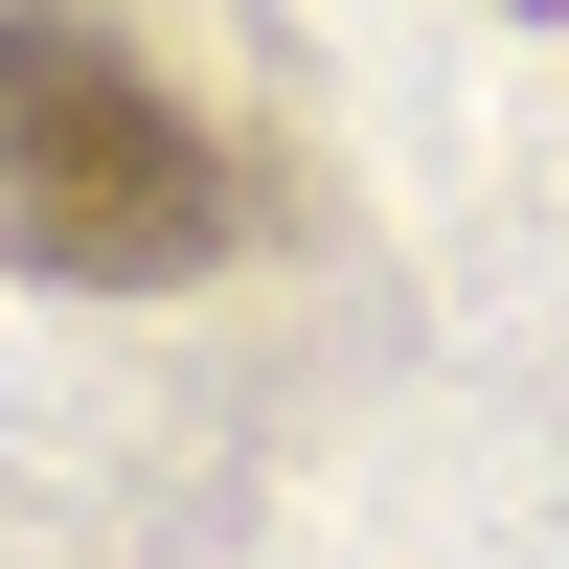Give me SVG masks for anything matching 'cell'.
I'll use <instances>...</instances> for the list:
<instances>
[{
	"label": "cell",
	"instance_id": "6da1fadb",
	"mask_svg": "<svg viewBox=\"0 0 569 569\" xmlns=\"http://www.w3.org/2000/svg\"><path fill=\"white\" fill-rule=\"evenodd\" d=\"M228 228H251V182L206 160V114L137 46L23 0L0 23V251L69 273V297H160V273H228Z\"/></svg>",
	"mask_w": 569,
	"mask_h": 569
}]
</instances>
